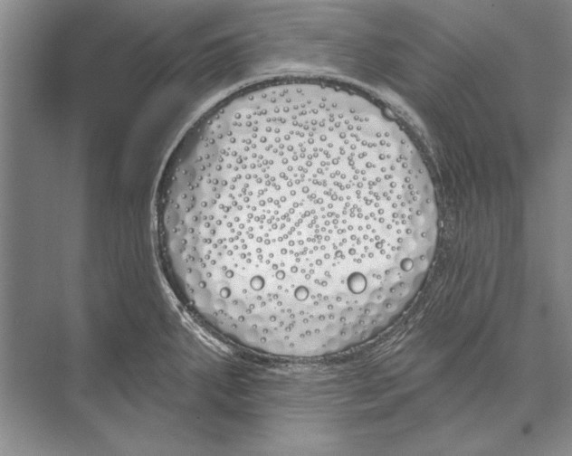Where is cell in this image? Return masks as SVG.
<instances>
[{
    "label": "cell",
    "mask_w": 572,
    "mask_h": 456,
    "mask_svg": "<svg viewBox=\"0 0 572 456\" xmlns=\"http://www.w3.org/2000/svg\"><path fill=\"white\" fill-rule=\"evenodd\" d=\"M157 235L176 291L206 326L253 350L318 357L409 304L438 216L426 167L396 127L348 96L282 90L180 139Z\"/></svg>",
    "instance_id": "obj_1"
}]
</instances>
